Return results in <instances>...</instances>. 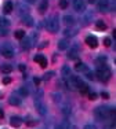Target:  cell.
<instances>
[{
	"instance_id": "obj_1",
	"label": "cell",
	"mask_w": 116,
	"mask_h": 129,
	"mask_svg": "<svg viewBox=\"0 0 116 129\" xmlns=\"http://www.w3.org/2000/svg\"><path fill=\"white\" fill-rule=\"evenodd\" d=\"M94 76H97V78H98L100 81H104V82H105V81H108V80L111 78L112 73H111V69H109L106 64H102V66L100 64Z\"/></svg>"
},
{
	"instance_id": "obj_2",
	"label": "cell",
	"mask_w": 116,
	"mask_h": 129,
	"mask_svg": "<svg viewBox=\"0 0 116 129\" xmlns=\"http://www.w3.org/2000/svg\"><path fill=\"white\" fill-rule=\"evenodd\" d=\"M94 115L98 121H106V119H111V109L108 107H97L94 110Z\"/></svg>"
},
{
	"instance_id": "obj_3",
	"label": "cell",
	"mask_w": 116,
	"mask_h": 129,
	"mask_svg": "<svg viewBox=\"0 0 116 129\" xmlns=\"http://www.w3.org/2000/svg\"><path fill=\"white\" fill-rule=\"evenodd\" d=\"M46 27H47V30L51 32V33H57L58 32V29H60V22H58L57 15H53V17H50L47 21H46Z\"/></svg>"
},
{
	"instance_id": "obj_4",
	"label": "cell",
	"mask_w": 116,
	"mask_h": 129,
	"mask_svg": "<svg viewBox=\"0 0 116 129\" xmlns=\"http://www.w3.org/2000/svg\"><path fill=\"white\" fill-rule=\"evenodd\" d=\"M80 82H82V80L79 77H76V76H69L68 81H66V87H68L69 89L75 91V89H78V87H79Z\"/></svg>"
},
{
	"instance_id": "obj_5",
	"label": "cell",
	"mask_w": 116,
	"mask_h": 129,
	"mask_svg": "<svg viewBox=\"0 0 116 129\" xmlns=\"http://www.w3.org/2000/svg\"><path fill=\"white\" fill-rule=\"evenodd\" d=\"M0 52H2L3 54V56L4 58H8V59H10V58H13L14 56V48L11 47L10 44H3L2 45V48H0Z\"/></svg>"
},
{
	"instance_id": "obj_6",
	"label": "cell",
	"mask_w": 116,
	"mask_h": 129,
	"mask_svg": "<svg viewBox=\"0 0 116 129\" xmlns=\"http://www.w3.org/2000/svg\"><path fill=\"white\" fill-rule=\"evenodd\" d=\"M73 8L78 13H84V10H86L84 0H73Z\"/></svg>"
},
{
	"instance_id": "obj_7",
	"label": "cell",
	"mask_w": 116,
	"mask_h": 129,
	"mask_svg": "<svg viewBox=\"0 0 116 129\" xmlns=\"http://www.w3.org/2000/svg\"><path fill=\"white\" fill-rule=\"evenodd\" d=\"M86 44L88 45V47H91V48H97L98 47V40H97L95 36L90 35V36L86 37Z\"/></svg>"
},
{
	"instance_id": "obj_8",
	"label": "cell",
	"mask_w": 116,
	"mask_h": 129,
	"mask_svg": "<svg viewBox=\"0 0 116 129\" xmlns=\"http://www.w3.org/2000/svg\"><path fill=\"white\" fill-rule=\"evenodd\" d=\"M98 10L102 11V13H106V11L111 10V6H109L108 0H101V2L98 3Z\"/></svg>"
},
{
	"instance_id": "obj_9",
	"label": "cell",
	"mask_w": 116,
	"mask_h": 129,
	"mask_svg": "<svg viewBox=\"0 0 116 129\" xmlns=\"http://www.w3.org/2000/svg\"><path fill=\"white\" fill-rule=\"evenodd\" d=\"M35 106H36V109H37V111L40 113L42 115H46V113H47V109H46V106H44V104L42 103L39 99H36V100H35Z\"/></svg>"
},
{
	"instance_id": "obj_10",
	"label": "cell",
	"mask_w": 116,
	"mask_h": 129,
	"mask_svg": "<svg viewBox=\"0 0 116 129\" xmlns=\"http://www.w3.org/2000/svg\"><path fill=\"white\" fill-rule=\"evenodd\" d=\"M33 60H35V62H37L42 67H43V69H44V67H47V59H46L43 55H36V56L33 58Z\"/></svg>"
},
{
	"instance_id": "obj_11",
	"label": "cell",
	"mask_w": 116,
	"mask_h": 129,
	"mask_svg": "<svg viewBox=\"0 0 116 129\" xmlns=\"http://www.w3.org/2000/svg\"><path fill=\"white\" fill-rule=\"evenodd\" d=\"M78 54H79V48L78 47H72L71 50H69L68 59H78Z\"/></svg>"
},
{
	"instance_id": "obj_12",
	"label": "cell",
	"mask_w": 116,
	"mask_h": 129,
	"mask_svg": "<svg viewBox=\"0 0 116 129\" xmlns=\"http://www.w3.org/2000/svg\"><path fill=\"white\" fill-rule=\"evenodd\" d=\"M21 124H22V119H21L20 117H11V121H10L11 126L18 128V126H21Z\"/></svg>"
},
{
	"instance_id": "obj_13",
	"label": "cell",
	"mask_w": 116,
	"mask_h": 129,
	"mask_svg": "<svg viewBox=\"0 0 116 129\" xmlns=\"http://www.w3.org/2000/svg\"><path fill=\"white\" fill-rule=\"evenodd\" d=\"M8 103H10L11 106H20V104H21V99H20V98H17L15 95H11L10 99H8Z\"/></svg>"
},
{
	"instance_id": "obj_14",
	"label": "cell",
	"mask_w": 116,
	"mask_h": 129,
	"mask_svg": "<svg viewBox=\"0 0 116 129\" xmlns=\"http://www.w3.org/2000/svg\"><path fill=\"white\" fill-rule=\"evenodd\" d=\"M13 10H14L13 3H11V2H6V3H4V7H3V11H4L6 14H10Z\"/></svg>"
},
{
	"instance_id": "obj_15",
	"label": "cell",
	"mask_w": 116,
	"mask_h": 129,
	"mask_svg": "<svg viewBox=\"0 0 116 129\" xmlns=\"http://www.w3.org/2000/svg\"><path fill=\"white\" fill-rule=\"evenodd\" d=\"M68 47H69V41H68V40L62 39V40L58 41V50H66Z\"/></svg>"
},
{
	"instance_id": "obj_16",
	"label": "cell",
	"mask_w": 116,
	"mask_h": 129,
	"mask_svg": "<svg viewBox=\"0 0 116 129\" xmlns=\"http://www.w3.org/2000/svg\"><path fill=\"white\" fill-rule=\"evenodd\" d=\"M47 8H48V2H47V0H42L40 6H39V13H40V14H44Z\"/></svg>"
},
{
	"instance_id": "obj_17",
	"label": "cell",
	"mask_w": 116,
	"mask_h": 129,
	"mask_svg": "<svg viewBox=\"0 0 116 129\" xmlns=\"http://www.w3.org/2000/svg\"><path fill=\"white\" fill-rule=\"evenodd\" d=\"M78 89H79V91H80V93H82V95H87V93H88V87H87V85H86V84H84V82H83V81H82V82H80V84H79V87H78Z\"/></svg>"
},
{
	"instance_id": "obj_18",
	"label": "cell",
	"mask_w": 116,
	"mask_h": 129,
	"mask_svg": "<svg viewBox=\"0 0 116 129\" xmlns=\"http://www.w3.org/2000/svg\"><path fill=\"white\" fill-rule=\"evenodd\" d=\"M22 22L25 23V25H28V26H33V19H32V17H29V15H24Z\"/></svg>"
},
{
	"instance_id": "obj_19",
	"label": "cell",
	"mask_w": 116,
	"mask_h": 129,
	"mask_svg": "<svg viewBox=\"0 0 116 129\" xmlns=\"http://www.w3.org/2000/svg\"><path fill=\"white\" fill-rule=\"evenodd\" d=\"M64 22H65L66 25H73V23H75V19H73L72 15H65V17H64Z\"/></svg>"
},
{
	"instance_id": "obj_20",
	"label": "cell",
	"mask_w": 116,
	"mask_h": 129,
	"mask_svg": "<svg viewBox=\"0 0 116 129\" xmlns=\"http://www.w3.org/2000/svg\"><path fill=\"white\" fill-rule=\"evenodd\" d=\"M14 36L17 37L18 40H22L24 37H25V30H22V29H18L17 32L14 33Z\"/></svg>"
},
{
	"instance_id": "obj_21",
	"label": "cell",
	"mask_w": 116,
	"mask_h": 129,
	"mask_svg": "<svg viewBox=\"0 0 116 129\" xmlns=\"http://www.w3.org/2000/svg\"><path fill=\"white\" fill-rule=\"evenodd\" d=\"M75 69L78 70V72H87V67H86V64H83L82 62H78V63H76Z\"/></svg>"
},
{
	"instance_id": "obj_22",
	"label": "cell",
	"mask_w": 116,
	"mask_h": 129,
	"mask_svg": "<svg viewBox=\"0 0 116 129\" xmlns=\"http://www.w3.org/2000/svg\"><path fill=\"white\" fill-rule=\"evenodd\" d=\"M2 72L6 73V74H8V73L13 72V66H11V64H3V66H2Z\"/></svg>"
},
{
	"instance_id": "obj_23",
	"label": "cell",
	"mask_w": 116,
	"mask_h": 129,
	"mask_svg": "<svg viewBox=\"0 0 116 129\" xmlns=\"http://www.w3.org/2000/svg\"><path fill=\"white\" fill-rule=\"evenodd\" d=\"M95 25H97V27H98L100 30H105V29H106V23L104 22V21H101V19H100V21H97V22H95Z\"/></svg>"
},
{
	"instance_id": "obj_24",
	"label": "cell",
	"mask_w": 116,
	"mask_h": 129,
	"mask_svg": "<svg viewBox=\"0 0 116 129\" xmlns=\"http://www.w3.org/2000/svg\"><path fill=\"white\" fill-rule=\"evenodd\" d=\"M62 74H64V77H65V78H68L69 76H71V69H69L68 66H64L62 67Z\"/></svg>"
},
{
	"instance_id": "obj_25",
	"label": "cell",
	"mask_w": 116,
	"mask_h": 129,
	"mask_svg": "<svg viewBox=\"0 0 116 129\" xmlns=\"http://www.w3.org/2000/svg\"><path fill=\"white\" fill-rule=\"evenodd\" d=\"M22 47L25 48V50L30 48V40H29L28 37H25V40H22Z\"/></svg>"
},
{
	"instance_id": "obj_26",
	"label": "cell",
	"mask_w": 116,
	"mask_h": 129,
	"mask_svg": "<svg viewBox=\"0 0 116 129\" xmlns=\"http://www.w3.org/2000/svg\"><path fill=\"white\" fill-rule=\"evenodd\" d=\"M10 25V22H8V19H6V18H0V26H4L7 27Z\"/></svg>"
},
{
	"instance_id": "obj_27",
	"label": "cell",
	"mask_w": 116,
	"mask_h": 129,
	"mask_svg": "<svg viewBox=\"0 0 116 129\" xmlns=\"http://www.w3.org/2000/svg\"><path fill=\"white\" fill-rule=\"evenodd\" d=\"M60 7L62 8V10H65V8L68 7V0H60Z\"/></svg>"
},
{
	"instance_id": "obj_28",
	"label": "cell",
	"mask_w": 116,
	"mask_h": 129,
	"mask_svg": "<svg viewBox=\"0 0 116 129\" xmlns=\"http://www.w3.org/2000/svg\"><path fill=\"white\" fill-rule=\"evenodd\" d=\"M88 99H90V100H95L97 99V96H98V95H97L95 93V92H88Z\"/></svg>"
},
{
	"instance_id": "obj_29",
	"label": "cell",
	"mask_w": 116,
	"mask_h": 129,
	"mask_svg": "<svg viewBox=\"0 0 116 129\" xmlns=\"http://www.w3.org/2000/svg\"><path fill=\"white\" fill-rule=\"evenodd\" d=\"M7 33H8L7 27H4V26H0V36H7Z\"/></svg>"
},
{
	"instance_id": "obj_30",
	"label": "cell",
	"mask_w": 116,
	"mask_h": 129,
	"mask_svg": "<svg viewBox=\"0 0 116 129\" xmlns=\"http://www.w3.org/2000/svg\"><path fill=\"white\" fill-rule=\"evenodd\" d=\"M20 93L22 95V96H28V95H29V91L26 89V88H21V89H20Z\"/></svg>"
},
{
	"instance_id": "obj_31",
	"label": "cell",
	"mask_w": 116,
	"mask_h": 129,
	"mask_svg": "<svg viewBox=\"0 0 116 129\" xmlns=\"http://www.w3.org/2000/svg\"><path fill=\"white\" fill-rule=\"evenodd\" d=\"M86 77H87L88 80H94V78H95V76H94L93 72H87V73H86Z\"/></svg>"
},
{
	"instance_id": "obj_32",
	"label": "cell",
	"mask_w": 116,
	"mask_h": 129,
	"mask_svg": "<svg viewBox=\"0 0 116 129\" xmlns=\"http://www.w3.org/2000/svg\"><path fill=\"white\" fill-rule=\"evenodd\" d=\"M104 45H105V47H109V45H111V39H109V37L104 39Z\"/></svg>"
},
{
	"instance_id": "obj_33",
	"label": "cell",
	"mask_w": 116,
	"mask_h": 129,
	"mask_svg": "<svg viewBox=\"0 0 116 129\" xmlns=\"http://www.w3.org/2000/svg\"><path fill=\"white\" fill-rule=\"evenodd\" d=\"M64 35H65V36H72V35H75V32H72L71 29H65V32H64Z\"/></svg>"
},
{
	"instance_id": "obj_34",
	"label": "cell",
	"mask_w": 116,
	"mask_h": 129,
	"mask_svg": "<svg viewBox=\"0 0 116 129\" xmlns=\"http://www.w3.org/2000/svg\"><path fill=\"white\" fill-rule=\"evenodd\" d=\"M83 129H97V126H95V125H93V124H87V125H84Z\"/></svg>"
},
{
	"instance_id": "obj_35",
	"label": "cell",
	"mask_w": 116,
	"mask_h": 129,
	"mask_svg": "<svg viewBox=\"0 0 116 129\" xmlns=\"http://www.w3.org/2000/svg\"><path fill=\"white\" fill-rule=\"evenodd\" d=\"M53 74H54V72H50V73H47V74H44V77H43V78H44V80H50Z\"/></svg>"
},
{
	"instance_id": "obj_36",
	"label": "cell",
	"mask_w": 116,
	"mask_h": 129,
	"mask_svg": "<svg viewBox=\"0 0 116 129\" xmlns=\"http://www.w3.org/2000/svg\"><path fill=\"white\" fill-rule=\"evenodd\" d=\"M10 82H11V78L10 77H4V78H3V84L7 85V84H10Z\"/></svg>"
},
{
	"instance_id": "obj_37",
	"label": "cell",
	"mask_w": 116,
	"mask_h": 129,
	"mask_svg": "<svg viewBox=\"0 0 116 129\" xmlns=\"http://www.w3.org/2000/svg\"><path fill=\"white\" fill-rule=\"evenodd\" d=\"M101 98L102 99H109V93L108 92H101Z\"/></svg>"
},
{
	"instance_id": "obj_38",
	"label": "cell",
	"mask_w": 116,
	"mask_h": 129,
	"mask_svg": "<svg viewBox=\"0 0 116 129\" xmlns=\"http://www.w3.org/2000/svg\"><path fill=\"white\" fill-rule=\"evenodd\" d=\"M25 69H26V66L24 63H21L20 64V70H21V72H25Z\"/></svg>"
},
{
	"instance_id": "obj_39",
	"label": "cell",
	"mask_w": 116,
	"mask_h": 129,
	"mask_svg": "<svg viewBox=\"0 0 116 129\" xmlns=\"http://www.w3.org/2000/svg\"><path fill=\"white\" fill-rule=\"evenodd\" d=\"M33 82H35V84H36V85H39V84H40V78H37V77H35V78H33Z\"/></svg>"
},
{
	"instance_id": "obj_40",
	"label": "cell",
	"mask_w": 116,
	"mask_h": 129,
	"mask_svg": "<svg viewBox=\"0 0 116 129\" xmlns=\"http://www.w3.org/2000/svg\"><path fill=\"white\" fill-rule=\"evenodd\" d=\"M47 44H48V41H43V43H42L40 45H39V48H43V47H46V45H47Z\"/></svg>"
},
{
	"instance_id": "obj_41",
	"label": "cell",
	"mask_w": 116,
	"mask_h": 129,
	"mask_svg": "<svg viewBox=\"0 0 116 129\" xmlns=\"http://www.w3.org/2000/svg\"><path fill=\"white\" fill-rule=\"evenodd\" d=\"M4 117V113H3V110H0V118H3Z\"/></svg>"
},
{
	"instance_id": "obj_42",
	"label": "cell",
	"mask_w": 116,
	"mask_h": 129,
	"mask_svg": "<svg viewBox=\"0 0 116 129\" xmlns=\"http://www.w3.org/2000/svg\"><path fill=\"white\" fill-rule=\"evenodd\" d=\"M55 129H64V128H62V125H57Z\"/></svg>"
},
{
	"instance_id": "obj_43",
	"label": "cell",
	"mask_w": 116,
	"mask_h": 129,
	"mask_svg": "<svg viewBox=\"0 0 116 129\" xmlns=\"http://www.w3.org/2000/svg\"><path fill=\"white\" fill-rule=\"evenodd\" d=\"M88 3H90V4H94V3H95V0H88Z\"/></svg>"
},
{
	"instance_id": "obj_44",
	"label": "cell",
	"mask_w": 116,
	"mask_h": 129,
	"mask_svg": "<svg viewBox=\"0 0 116 129\" xmlns=\"http://www.w3.org/2000/svg\"><path fill=\"white\" fill-rule=\"evenodd\" d=\"M25 2H28V3H35L36 0H25Z\"/></svg>"
}]
</instances>
